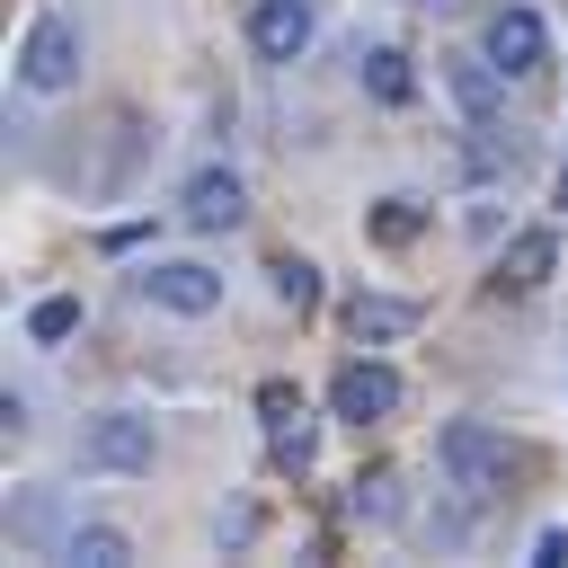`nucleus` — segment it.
<instances>
[{"instance_id": "20", "label": "nucleus", "mask_w": 568, "mask_h": 568, "mask_svg": "<svg viewBox=\"0 0 568 568\" xmlns=\"http://www.w3.org/2000/svg\"><path fill=\"white\" fill-rule=\"evenodd\" d=\"M559 559H568V532H559V524H550V532H541V541H532V568H559Z\"/></svg>"}, {"instance_id": "15", "label": "nucleus", "mask_w": 568, "mask_h": 568, "mask_svg": "<svg viewBox=\"0 0 568 568\" xmlns=\"http://www.w3.org/2000/svg\"><path fill=\"white\" fill-rule=\"evenodd\" d=\"M417 231H426V204H417V195H390V204L373 213V240H390V248L417 240Z\"/></svg>"}, {"instance_id": "6", "label": "nucleus", "mask_w": 568, "mask_h": 568, "mask_svg": "<svg viewBox=\"0 0 568 568\" xmlns=\"http://www.w3.org/2000/svg\"><path fill=\"white\" fill-rule=\"evenodd\" d=\"M151 417H98L89 435H80V462L89 470H151Z\"/></svg>"}, {"instance_id": "17", "label": "nucleus", "mask_w": 568, "mask_h": 568, "mask_svg": "<svg viewBox=\"0 0 568 568\" xmlns=\"http://www.w3.org/2000/svg\"><path fill=\"white\" fill-rule=\"evenodd\" d=\"M390 488H399V479H390V470H364V479H355V497H346V506H355V515H364V524H390V515H399V497H390Z\"/></svg>"}, {"instance_id": "8", "label": "nucleus", "mask_w": 568, "mask_h": 568, "mask_svg": "<svg viewBox=\"0 0 568 568\" xmlns=\"http://www.w3.org/2000/svg\"><path fill=\"white\" fill-rule=\"evenodd\" d=\"M240 213H248V195H240L231 169H195V178H186V222H195V231H231Z\"/></svg>"}, {"instance_id": "2", "label": "nucleus", "mask_w": 568, "mask_h": 568, "mask_svg": "<svg viewBox=\"0 0 568 568\" xmlns=\"http://www.w3.org/2000/svg\"><path fill=\"white\" fill-rule=\"evenodd\" d=\"M18 80H27L36 98L71 89V80H80V27H71V18H36L27 44H18Z\"/></svg>"}, {"instance_id": "4", "label": "nucleus", "mask_w": 568, "mask_h": 568, "mask_svg": "<svg viewBox=\"0 0 568 568\" xmlns=\"http://www.w3.org/2000/svg\"><path fill=\"white\" fill-rule=\"evenodd\" d=\"M488 62H497L506 80L550 71V27H541V9H497V18H488Z\"/></svg>"}, {"instance_id": "13", "label": "nucleus", "mask_w": 568, "mask_h": 568, "mask_svg": "<svg viewBox=\"0 0 568 568\" xmlns=\"http://www.w3.org/2000/svg\"><path fill=\"white\" fill-rule=\"evenodd\" d=\"M71 328H80V293H44V302L27 311V337H36V346H62Z\"/></svg>"}, {"instance_id": "18", "label": "nucleus", "mask_w": 568, "mask_h": 568, "mask_svg": "<svg viewBox=\"0 0 568 568\" xmlns=\"http://www.w3.org/2000/svg\"><path fill=\"white\" fill-rule=\"evenodd\" d=\"M266 444H275L284 470H311V444H320V435H311V417H284V426H266Z\"/></svg>"}, {"instance_id": "12", "label": "nucleus", "mask_w": 568, "mask_h": 568, "mask_svg": "<svg viewBox=\"0 0 568 568\" xmlns=\"http://www.w3.org/2000/svg\"><path fill=\"white\" fill-rule=\"evenodd\" d=\"M364 89H373L382 106H408V98H417V71H408V53H364Z\"/></svg>"}, {"instance_id": "7", "label": "nucleus", "mask_w": 568, "mask_h": 568, "mask_svg": "<svg viewBox=\"0 0 568 568\" xmlns=\"http://www.w3.org/2000/svg\"><path fill=\"white\" fill-rule=\"evenodd\" d=\"M248 44H257V62H293L311 44V0H257L248 9Z\"/></svg>"}, {"instance_id": "16", "label": "nucleus", "mask_w": 568, "mask_h": 568, "mask_svg": "<svg viewBox=\"0 0 568 568\" xmlns=\"http://www.w3.org/2000/svg\"><path fill=\"white\" fill-rule=\"evenodd\" d=\"M266 275H275V293H284L293 311H311V302H320V266H311V257H275Z\"/></svg>"}, {"instance_id": "19", "label": "nucleus", "mask_w": 568, "mask_h": 568, "mask_svg": "<svg viewBox=\"0 0 568 568\" xmlns=\"http://www.w3.org/2000/svg\"><path fill=\"white\" fill-rule=\"evenodd\" d=\"M257 417H266V426H284V417H302V390H284V382H266V390H257Z\"/></svg>"}, {"instance_id": "3", "label": "nucleus", "mask_w": 568, "mask_h": 568, "mask_svg": "<svg viewBox=\"0 0 568 568\" xmlns=\"http://www.w3.org/2000/svg\"><path fill=\"white\" fill-rule=\"evenodd\" d=\"M399 399H408V390H399V373H390V364H373V355H355V364L328 382V408H337L346 426H382V417H399Z\"/></svg>"}, {"instance_id": "10", "label": "nucleus", "mask_w": 568, "mask_h": 568, "mask_svg": "<svg viewBox=\"0 0 568 568\" xmlns=\"http://www.w3.org/2000/svg\"><path fill=\"white\" fill-rule=\"evenodd\" d=\"M497 80H506V71H497L488 53H462V62H453V98H462V115H470V124H497V106H506V89H497Z\"/></svg>"}, {"instance_id": "5", "label": "nucleus", "mask_w": 568, "mask_h": 568, "mask_svg": "<svg viewBox=\"0 0 568 568\" xmlns=\"http://www.w3.org/2000/svg\"><path fill=\"white\" fill-rule=\"evenodd\" d=\"M142 302H160V311H178V320H204V311H222V275L169 257V266H142Z\"/></svg>"}, {"instance_id": "11", "label": "nucleus", "mask_w": 568, "mask_h": 568, "mask_svg": "<svg viewBox=\"0 0 568 568\" xmlns=\"http://www.w3.org/2000/svg\"><path fill=\"white\" fill-rule=\"evenodd\" d=\"M550 266H559V240H550V231H524V240H506V257H497V284L532 293V284H550Z\"/></svg>"}, {"instance_id": "14", "label": "nucleus", "mask_w": 568, "mask_h": 568, "mask_svg": "<svg viewBox=\"0 0 568 568\" xmlns=\"http://www.w3.org/2000/svg\"><path fill=\"white\" fill-rule=\"evenodd\" d=\"M71 559H89V568H124L133 541H124L115 524H80V532H71Z\"/></svg>"}, {"instance_id": "9", "label": "nucleus", "mask_w": 568, "mask_h": 568, "mask_svg": "<svg viewBox=\"0 0 568 568\" xmlns=\"http://www.w3.org/2000/svg\"><path fill=\"white\" fill-rule=\"evenodd\" d=\"M417 328V302H399V293H355L346 302V337L355 346H390V337H408Z\"/></svg>"}, {"instance_id": "21", "label": "nucleus", "mask_w": 568, "mask_h": 568, "mask_svg": "<svg viewBox=\"0 0 568 568\" xmlns=\"http://www.w3.org/2000/svg\"><path fill=\"white\" fill-rule=\"evenodd\" d=\"M559 204H568V160H559Z\"/></svg>"}, {"instance_id": "1", "label": "nucleus", "mask_w": 568, "mask_h": 568, "mask_svg": "<svg viewBox=\"0 0 568 568\" xmlns=\"http://www.w3.org/2000/svg\"><path fill=\"white\" fill-rule=\"evenodd\" d=\"M435 462H444V479H453L470 506H488V497L515 488V444H506L488 417H453V426L435 435Z\"/></svg>"}]
</instances>
